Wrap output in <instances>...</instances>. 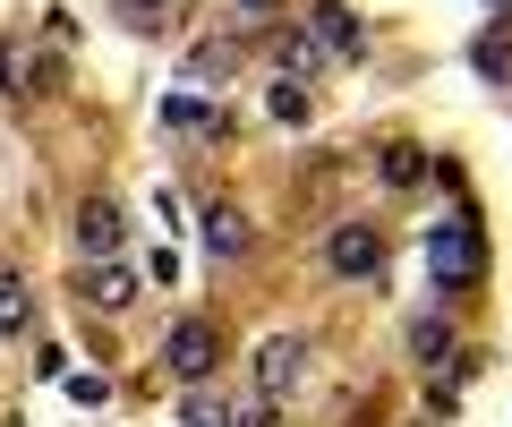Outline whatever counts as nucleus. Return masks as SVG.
Listing matches in <instances>:
<instances>
[{
	"label": "nucleus",
	"instance_id": "f257e3e1",
	"mask_svg": "<svg viewBox=\"0 0 512 427\" xmlns=\"http://www.w3.org/2000/svg\"><path fill=\"white\" fill-rule=\"evenodd\" d=\"M427 274H436V291H470L487 274V231H478V214H453V223L427 231Z\"/></svg>",
	"mask_w": 512,
	"mask_h": 427
},
{
	"label": "nucleus",
	"instance_id": "9b49d317",
	"mask_svg": "<svg viewBox=\"0 0 512 427\" xmlns=\"http://www.w3.org/2000/svg\"><path fill=\"white\" fill-rule=\"evenodd\" d=\"M376 171H384V188H419V180H427V154H419V146H384Z\"/></svg>",
	"mask_w": 512,
	"mask_h": 427
},
{
	"label": "nucleus",
	"instance_id": "20e7f679",
	"mask_svg": "<svg viewBox=\"0 0 512 427\" xmlns=\"http://www.w3.org/2000/svg\"><path fill=\"white\" fill-rule=\"evenodd\" d=\"M299 376H308V342L299 334H274L265 351H256V393H265V402H282Z\"/></svg>",
	"mask_w": 512,
	"mask_h": 427
},
{
	"label": "nucleus",
	"instance_id": "2eb2a0df",
	"mask_svg": "<svg viewBox=\"0 0 512 427\" xmlns=\"http://www.w3.org/2000/svg\"><path fill=\"white\" fill-rule=\"evenodd\" d=\"M163 120H171V129H205V120H214V112H205V103H188V94H180V103H171Z\"/></svg>",
	"mask_w": 512,
	"mask_h": 427
},
{
	"label": "nucleus",
	"instance_id": "f03ea898",
	"mask_svg": "<svg viewBox=\"0 0 512 427\" xmlns=\"http://www.w3.org/2000/svg\"><path fill=\"white\" fill-rule=\"evenodd\" d=\"M214 359H222V342H214V325H205V316H180V325L163 334V368L180 376V385H205V376H214Z\"/></svg>",
	"mask_w": 512,
	"mask_h": 427
},
{
	"label": "nucleus",
	"instance_id": "dca6fc26",
	"mask_svg": "<svg viewBox=\"0 0 512 427\" xmlns=\"http://www.w3.org/2000/svg\"><path fill=\"white\" fill-rule=\"evenodd\" d=\"M239 18H282V0H231Z\"/></svg>",
	"mask_w": 512,
	"mask_h": 427
},
{
	"label": "nucleus",
	"instance_id": "f3484780",
	"mask_svg": "<svg viewBox=\"0 0 512 427\" xmlns=\"http://www.w3.org/2000/svg\"><path fill=\"white\" fill-rule=\"evenodd\" d=\"M504 9H512V0H495V18H504Z\"/></svg>",
	"mask_w": 512,
	"mask_h": 427
},
{
	"label": "nucleus",
	"instance_id": "f8f14e48",
	"mask_svg": "<svg viewBox=\"0 0 512 427\" xmlns=\"http://www.w3.org/2000/svg\"><path fill=\"white\" fill-rule=\"evenodd\" d=\"M274 52H282V69H291V77L316 69V35H274Z\"/></svg>",
	"mask_w": 512,
	"mask_h": 427
},
{
	"label": "nucleus",
	"instance_id": "6e6552de",
	"mask_svg": "<svg viewBox=\"0 0 512 427\" xmlns=\"http://www.w3.org/2000/svg\"><path fill=\"white\" fill-rule=\"evenodd\" d=\"M86 299H94L103 316H120L128 299H137V274H128V265H94V274H86Z\"/></svg>",
	"mask_w": 512,
	"mask_h": 427
},
{
	"label": "nucleus",
	"instance_id": "0eeeda50",
	"mask_svg": "<svg viewBox=\"0 0 512 427\" xmlns=\"http://www.w3.org/2000/svg\"><path fill=\"white\" fill-rule=\"evenodd\" d=\"M180 419H188V427H265V402H256V410H239V402H222V393H205V385H188V402H180Z\"/></svg>",
	"mask_w": 512,
	"mask_h": 427
},
{
	"label": "nucleus",
	"instance_id": "423d86ee",
	"mask_svg": "<svg viewBox=\"0 0 512 427\" xmlns=\"http://www.w3.org/2000/svg\"><path fill=\"white\" fill-rule=\"evenodd\" d=\"M308 26H316V52H333V60H359V52H367V26L350 18L342 0H325V9H316Z\"/></svg>",
	"mask_w": 512,
	"mask_h": 427
},
{
	"label": "nucleus",
	"instance_id": "39448f33",
	"mask_svg": "<svg viewBox=\"0 0 512 427\" xmlns=\"http://www.w3.org/2000/svg\"><path fill=\"white\" fill-rule=\"evenodd\" d=\"M120 205H111V197H86V205H77V257H94V265H111V248H120Z\"/></svg>",
	"mask_w": 512,
	"mask_h": 427
},
{
	"label": "nucleus",
	"instance_id": "ddd939ff",
	"mask_svg": "<svg viewBox=\"0 0 512 427\" xmlns=\"http://www.w3.org/2000/svg\"><path fill=\"white\" fill-rule=\"evenodd\" d=\"M470 60H478L487 77H504V69H512V43H504V35H478V52H470Z\"/></svg>",
	"mask_w": 512,
	"mask_h": 427
},
{
	"label": "nucleus",
	"instance_id": "9d476101",
	"mask_svg": "<svg viewBox=\"0 0 512 427\" xmlns=\"http://www.w3.org/2000/svg\"><path fill=\"white\" fill-rule=\"evenodd\" d=\"M26 325H35V291L18 274H0V334H26Z\"/></svg>",
	"mask_w": 512,
	"mask_h": 427
},
{
	"label": "nucleus",
	"instance_id": "4468645a",
	"mask_svg": "<svg viewBox=\"0 0 512 427\" xmlns=\"http://www.w3.org/2000/svg\"><path fill=\"white\" fill-rule=\"evenodd\" d=\"M410 351H419V359H427V368H436V359H444V351H453V334H444V325H419V334H410Z\"/></svg>",
	"mask_w": 512,
	"mask_h": 427
},
{
	"label": "nucleus",
	"instance_id": "1a4fd4ad",
	"mask_svg": "<svg viewBox=\"0 0 512 427\" xmlns=\"http://www.w3.org/2000/svg\"><path fill=\"white\" fill-rule=\"evenodd\" d=\"M205 248H214V257H248V214L205 205Z\"/></svg>",
	"mask_w": 512,
	"mask_h": 427
},
{
	"label": "nucleus",
	"instance_id": "7ed1b4c3",
	"mask_svg": "<svg viewBox=\"0 0 512 427\" xmlns=\"http://www.w3.org/2000/svg\"><path fill=\"white\" fill-rule=\"evenodd\" d=\"M325 265H333L342 282H376V274H384V231H376V223H333Z\"/></svg>",
	"mask_w": 512,
	"mask_h": 427
}]
</instances>
